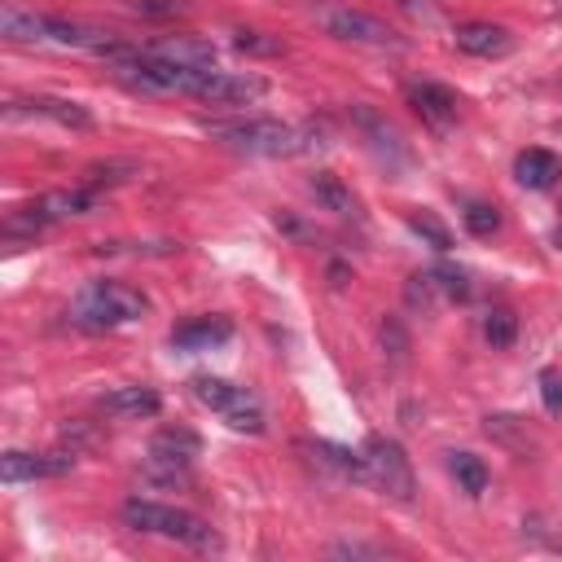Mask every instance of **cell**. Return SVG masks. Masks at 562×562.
I'll return each mask as SVG.
<instances>
[{
  "label": "cell",
  "instance_id": "obj_1",
  "mask_svg": "<svg viewBox=\"0 0 562 562\" xmlns=\"http://www.w3.org/2000/svg\"><path fill=\"white\" fill-rule=\"evenodd\" d=\"M149 312V299L123 281H92L75 294L70 303V325L88 329V334H105V329H119L127 321H140Z\"/></svg>",
  "mask_w": 562,
  "mask_h": 562
},
{
  "label": "cell",
  "instance_id": "obj_2",
  "mask_svg": "<svg viewBox=\"0 0 562 562\" xmlns=\"http://www.w3.org/2000/svg\"><path fill=\"white\" fill-rule=\"evenodd\" d=\"M206 132L241 154H263V158H290L312 149V132L290 127L281 119H228V123H206Z\"/></svg>",
  "mask_w": 562,
  "mask_h": 562
},
{
  "label": "cell",
  "instance_id": "obj_3",
  "mask_svg": "<svg viewBox=\"0 0 562 562\" xmlns=\"http://www.w3.org/2000/svg\"><path fill=\"white\" fill-rule=\"evenodd\" d=\"M123 522L136 527V531H154V536H167V540H180L189 549H202V553H215L220 549V536L189 509H176V505H162V501H145V496H127L123 501Z\"/></svg>",
  "mask_w": 562,
  "mask_h": 562
},
{
  "label": "cell",
  "instance_id": "obj_4",
  "mask_svg": "<svg viewBox=\"0 0 562 562\" xmlns=\"http://www.w3.org/2000/svg\"><path fill=\"white\" fill-rule=\"evenodd\" d=\"M189 386H193V395H198L211 413H220L233 430H250V435L263 430V404H259L255 391H246V386H237V382H228V378H211V373H198Z\"/></svg>",
  "mask_w": 562,
  "mask_h": 562
},
{
  "label": "cell",
  "instance_id": "obj_5",
  "mask_svg": "<svg viewBox=\"0 0 562 562\" xmlns=\"http://www.w3.org/2000/svg\"><path fill=\"white\" fill-rule=\"evenodd\" d=\"M364 465H369V483H373L382 496H391V501H400V505L413 501L417 479H413L408 452H404L395 439H386V435H369V439H364Z\"/></svg>",
  "mask_w": 562,
  "mask_h": 562
},
{
  "label": "cell",
  "instance_id": "obj_6",
  "mask_svg": "<svg viewBox=\"0 0 562 562\" xmlns=\"http://www.w3.org/2000/svg\"><path fill=\"white\" fill-rule=\"evenodd\" d=\"M316 22H321L334 40H347V44H369V48H391V44H400V35H395L382 18H373V13H364V9H351V4H321V9H316Z\"/></svg>",
  "mask_w": 562,
  "mask_h": 562
},
{
  "label": "cell",
  "instance_id": "obj_7",
  "mask_svg": "<svg viewBox=\"0 0 562 562\" xmlns=\"http://www.w3.org/2000/svg\"><path fill=\"white\" fill-rule=\"evenodd\" d=\"M92 206H97V193H92V189H57V193H44L40 202L13 211L4 228H9V233H40V228H48V224H57V220L88 215Z\"/></svg>",
  "mask_w": 562,
  "mask_h": 562
},
{
  "label": "cell",
  "instance_id": "obj_8",
  "mask_svg": "<svg viewBox=\"0 0 562 562\" xmlns=\"http://www.w3.org/2000/svg\"><path fill=\"white\" fill-rule=\"evenodd\" d=\"M268 83L259 75H246V70H215V66H202L189 83V97L198 101H215V105H246L255 97H263Z\"/></svg>",
  "mask_w": 562,
  "mask_h": 562
},
{
  "label": "cell",
  "instance_id": "obj_9",
  "mask_svg": "<svg viewBox=\"0 0 562 562\" xmlns=\"http://www.w3.org/2000/svg\"><path fill=\"white\" fill-rule=\"evenodd\" d=\"M198 452H202V439H198L189 426H162V430L149 439V470L162 474V479H176L180 470L193 465Z\"/></svg>",
  "mask_w": 562,
  "mask_h": 562
},
{
  "label": "cell",
  "instance_id": "obj_10",
  "mask_svg": "<svg viewBox=\"0 0 562 562\" xmlns=\"http://www.w3.org/2000/svg\"><path fill=\"white\" fill-rule=\"evenodd\" d=\"M75 470V452H22L9 448L0 457V479L4 483H31V479H61Z\"/></svg>",
  "mask_w": 562,
  "mask_h": 562
},
{
  "label": "cell",
  "instance_id": "obj_11",
  "mask_svg": "<svg viewBox=\"0 0 562 562\" xmlns=\"http://www.w3.org/2000/svg\"><path fill=\"white\" fill-rule=\"evenodd\" d=\"M408 105L422 114V123H430V127H452L457 123V114H461V101H457V92L452 88H443V83H430V79H422V83H408Z\"/></svg>",
  "mask_w": 562,
  "mask_h": 562
},
{
  "label": "cell",
  "instance_id": "obj_12",
  "mask_svg": "<svg viewBox=\"0 0 562 562\" xmlns=\"http://www.w3.org/2000/svg\"><path fill=\"white\" fill-rule=\"evenodd\" d=\"M351 123L369 136V145H373L386 162H404V140H400V132H395V123H391L386 114H378L373 105L356 101V105H351Z\"/></svg>",
  "mask_w": 562,
  "mask_h": 562
},
{
  "label": "cell",
  "instance_id": "obj_13",
  "mask_svg": "<svg viewBox=\"0 0 562 562\" xmlns=\"http://www.w3.org/2000/svg\"><path fill=\"white\" fill-rule=\"evenodd\" d=\"M228 338H233V321L228 316H193V321L171 329V347H180V351H211V347H220Z\"/></svg>",
  "mask_w": 562,
  "mask_h": 562
},
{
  "label": "cell",
  "instance_id": "obj_14",
  "mask_svg": "<svg viewBox=\"0 0 562 562\" xmlns=\"http://www.w3.org/2000/svg\"><path fill=\"white\" fill-rule=\"evenodd\" d=\"M9 114H40V119H53V123L79 127V132L92 127V114H88L79 101H66V97H26V101H9Z\"/></svg>",
  "mask_w": 562,
  "mask_h": 562
},
{
  "label": "cell",
  "instance_id": "obj_15",
  "mask_svg": "<svg viewBox=\"0 0 562 562\" xmlns=\"http://www.w3.org/2000/svg\"><path fill=\"white\" fill-rule=\"evenodd\" d=\"M457 48L470 57H505L514 48V35L496 22H465L457 26Z\"/></svg>",
  "mask_w": 562,
  "mask_h": 562
},
{
  "label": "cell",
  "instance_id": "obj_16",
  "mask_svg": "<svg viewBox=\"0 0 562 562\" xmlns=\"http://www.w3.org/2000/svg\"><path fill=\"white\" fill-rule=\"evenodd\" d=\"M303 452H312V465H321V470H334L338 479H351V483H369V465H364V452H351V448H342V443H325V439H316V443H303Z\"/></svg>",
  "mask_w": 562,
  "mask_h": 562
},
{
  "label": "cell",
  "instance_id": "obj_17",
  "mask_svg": "<svg viewBox=\"0 0 562 562\" xmlns=\"http://www.w3.org/2000/svg\"><path fill=\"white\" fill-rule=\"evenodd\" d=\"M562 176V162H558V154H549V149H522L518 158H514V180L522 184V189H549L553 180Z\"/></svg>",
  "mask_w": 562,
  "mask_h": 562
},
{
  "label": "cell",
  "instance_id": "obj_18",
  "mask_svg": "<svg viewBox=\"0 0 562 562\" xmlns=\"http://www.w3.org/2000/svg\"><path fill=\"white\" fill-rule=\"evenodd\" d=\"M101 408L114 417H154L162 408V400L154 386H114L101 395Z\"/></svg>",
  "mask_w": 562,
  "mask_h": 562
},
{
  "label": "cell",
  "instance_id": "obj_19",
  "mask_svg": "<svg viewBox=\"0 0 562 562\" xmlns=\"http://www.w3.org/2000/svg\"><path fill=\"white\" fill-rule=\"evenodd\" d=\"M0 35L13 40V44H53L48 40V18L44 13H26L18 4L0 9Z\"/></svg>",
  "mask_w": 562,
  "mask_h": 562
},
{
  "label": "cell",
  "instance_id": "obj_20",
  "mask_svg": "<svg viewBox=\"0 0 562 562\" xmlns=\"http://www.w3.org/2000/svg\"><path fill=\"white\" fill-rule=\"evenodd\" d=\"M307 189H312V198H316L325 211H334V215H342V220H360V198H356L334 171H316Z\"/></svg>",
  "mask_w": 562,
  "mask_h": 562
},
{
  "label": "cell",
  "instance_id": "obj_21",
  "mask_svg": "<svg viewBox=\"0 0 562 562\" xmlns=\"http://www.w3.org/2000/svg\"><path fill=\"white\" fill-rule=\"evenodd\" d=\"M149 53L162 61H176V66H215V48L206 40H193V35L158 40V44H149Z\"/></svg>",
  "mask_w": 562,
  "mask_h": 562
},
{
  "label": "cell",
  "instance_id": "obj_22",
  "mask_svg": "<svg viewBox=\"0 0 562 562\" xmlns=\"http://www.w3.org/2000/svg\"><path fill=\"white\" fill-rule=\"evenodd\" d=\"M448 470H452V479H457L470 496H479V492L487 487V465H483V457H474V452H448Z\"/></svg>",
  "mask_w": 562,
  "mask_h": 562
},
{
  "label": "cell",
  "instance_id": "obj_23",
  "mask_svg": "<svg viewBox=\"0 0 562 562\" xmlns=\"http://www.w3.org/2000/svg\"><path fill=\"white\" fill-rule=\"evenodd\" d=\"M430 281H435V290H439V294H448V299H457V303H465V299L474 294L470 272H465V268H457V263H435V268H430Z\"/></svg>",
  "mask_w": 562,
  "mask_h": 562
},
{
  "label": "cell",
  "instance_id": "obj_24",
  "mask_svg": "<svg viewBox=\"0 0 562 562\" xmlns=\"http://www.w3.org/2000/svg\"><path fill=\"white\" fill-rule=\"evenodd\" d=\"M483 338H487L492 347H514V338H518V316H514L509 307H492V312L483 316Z\"/></svg>",
  "mask_w": 562,
  "mask_h": 562
},
{
  "label": "cell",
  "instance_id": "obj_25",
  "mask_svg": "<svg viewBox=\"0 0 562 562\" xmlns=\"http://www.w3.org/2000/svg\"><path fill=\"white\" fill-rule=\"evenodd\" d=\"M408 228H413L426 246H435V250H448V246H452V233H448L430 211H413V215H408Z\"/></svg>",
  "mask_w": 562,
  "mask_h": 562
},
{
  "label": "cell",
  "instance_id": "obj_26",
  "mask_svg": "<svg viewBox=\"0 0 562 562\" xmlns=\"http://www.w3.org/2000/svg\"><path fill=\"white\" fill-rule=\"evenodd\" d=\"M461 220H465V228H470L474 237H492V233L501 228V211H496V206H487V202H465Z\"/></svg>",
  "mask_w": 562,
  "mask_h": 562
},
{
  "label": "cell",
  "instance_id": "obj_27",
  "mask_svg": "<svg viewBox=\"0 0 562 562\" xmlns=\"http://www.w3.org/2000/svg\"><path fill=\"white\" fill-rule=\"evenodd\" d=\"M540 400L553 417H562V373L558 369H540Z\"/></svg>",
  "mask_w": 562,
  "mask_h": 562
},
{
  "label": "cell",
  "instance_id": "obj_28",
  "mask_svg": "<svg viewBox=\"0 0 562 562\" xmlns=\"http://www.w3.org/2000/svg\"><path fill=\"white\" fill-rule=\"evenodd\" d=\"M132 9L145 18H171V13H184V0H136Z\"/></svg>",
  "mask_w": 562,
  "mask_h": 562
},
{
  "label": "cell",
  "instance_id": "obj_29",
  "mask_svg": "<svg viewBox=\"0 0 562 562\" xmlns=\"http://www.w3.org/2000/svg\"><path fill=\"white\" fill-rule=\"evenodd\" d=\"M237 48H246V53H281V40H263L259 31H237Z\"/></svg>",
  "mask_w": 562,
  "mask_h": 562
},
{
  "label": "cell",
  "instance_id": "obj_30",
  "mask_svg": "<svg viewBox=\"0 0 562 562\" xmlns=\"http://www.w3.org/2000/svg\"><path fill=\"white\" fill-rule=\"evenodd\" d=\"M334 553H338V558H382V549H373V544H356V540L334 544Z\"/></svg>",
  "mask_w": 562,
  "mask_h": 562
},
{
  "label": "cell",
  "instance_id": "obj_31",
  "mask_svg": "<svg viewBox=\"0 0 562 562\" xmlns=\"http://www.w3.org/2000/svg\"><path fill=\"white\" fill-rule=\"evenodd\" d=\"M558 13H562V4H558Z\"/></svg>",
  "mask_w": 562,
  "mask_h": 562
}]
</instances>
